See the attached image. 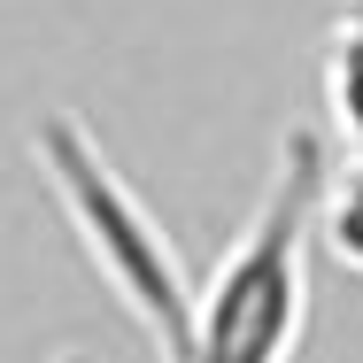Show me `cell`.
<instances>
[{
    "label": "cell",
    "instance_id": "obj_1",
    "mask_svg": "<svg viewBox=\"0 0 363 363\" xmlns=\"http://www.w3.org/2000/svg\"><path fill=\"white\" fill-rule=\"evenodd\" d=\"M325 162H333V147L317 124H294L279 140V162L240 224V240L194 286L178 363H294L301 333H309V255H317Z\"/></svg>",
    "mask_w": 363,
    "mask_h": 363
},
{
    "label": "cell",
    "instance_id": "obj_2",
    "mask_svg": "<svg viewBox=\"0 0 363 363\" xmlns=\"http://www.w3.org/2000/svg\"><path fill=\"white\" fill-rule=\"evenodd\" d=\"M39 170L62 201V217L77 224L85 263L108 279L116 309L140 325V340L155 348V363L186 356V317H194V279L178 271V247L162 240V224L147 217V201L116 178V162L101 155V140L77 116H47L39 132Z\"/></svg>",
    "mask_w": 363,
    "mask_h": 363
},
{
    "label": "cell",
    "instance_id": "obj_3",
    "mask_svg": "<svg viewBox=\"0 0 363 363\" xmlns=\"http://www.w3.org/2000/svg\"><path fill=\"white\" fill-rule=\"evenodd\" d=\"M325 147L333 162H363V0L340 8L333 39H325Z\"/></svg>",
    "mask_w": 363,
    "mask_h": 363
},
{
    "label": "cell",
    "instance_id": "obj_4",
    "mask_svg": "<svg viewBox=\"0 0 363 363\" xmlns=\"http://www.w3.org/2000/svg\"><path fill=\"white\" fill-rule=\"evenodd\" d=\"M317 247L363 271V162H325V186H317Z\"/></svg>",
    "mask_w": 363,
    "mask_h": 363
}]
</instances>
